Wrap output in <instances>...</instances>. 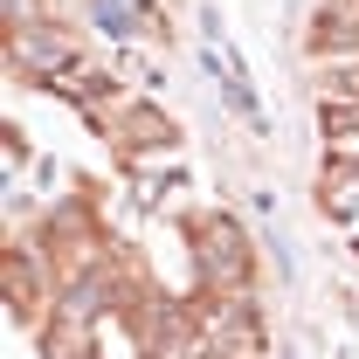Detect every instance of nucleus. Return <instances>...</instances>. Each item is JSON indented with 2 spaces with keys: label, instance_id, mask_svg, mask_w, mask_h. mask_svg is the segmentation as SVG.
I'll return each instance as SVG.
<instances>
[{
  "label": "nucleus",
  "instance_id": "f257e3e1",
  "mask_svg": "<svg viewBox=\"0 0 359 359\" xmlns=\"http://www.w3.org/2000/svg\"><path fill=\"white\" fill-rule=\"evenodd\" d=\"M332 152H359V111H339L332 118Z\"/></svg>",
  "mask_w": 359,
  "mask_h": 359
}]
</instances>
